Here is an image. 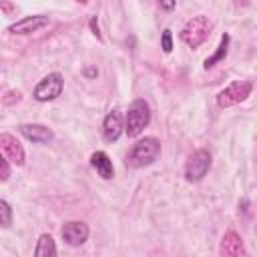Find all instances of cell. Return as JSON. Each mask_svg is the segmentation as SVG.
<instances>
[{"label":"cell","instance_id":"18","mask_svg":"<svg viewBox=\"0 0 257 257\" xmlns=\"http://www.w3.org/2000/svg\"><path fill=\"white\" fill-rule=\"evenodd\" d=\"M10 177V167H8V159L2 157L0 159V181H8Z\"/></svg>","mask_w":257,"mask_h":257},{"label":"cell","instance_id":"14","mask_svg":"<svg viewBox=\"0 0 257 257\" xmlns=\"http://www.w3.org/2000/svg\"><path fill=\"white\" fill-rule=\"evenodd\" d=\"M229 42H231V36L225 32V34L221 36V40H219L217 50H215L209 58H205V62H203V68H205V70H209V68H213V66H217L219 62L225 60V56H227V52H229Z\"/></svg>","mask_w":257,"mask_h":257},{"label":"cell","instance_id":"11","mask_svg":"<svg viewBox=\"0 0 257 257\" xmlns=\"http://www.w3.org/2000/svg\"><path fill=\"white\" fill-rule=\"evenodd\" d=\"M48 24V16H42V14H36V16H26L14 24L8 26V32L12 34H32L40 28H44Z\"/></svg>","mask_w":257,"mask_h":257},{"label":"cell","instance_id":"17","mask_svg":"<svg viewBox=\"0 0 257 257\" xmlns=\"http://www.w3.org/2000/svg\"><path fill=\"white\" fill-rule=\"evenodd\" d=\"M161 48H163L165 54H169L173 50V32L169 28H165L163 34H161Z\"/></svg>","mask_w":257,"mask_h":257},{"label":"cell","instance_id":"2","mask_svg":"<svg viewBox=\"0 0 257 257\" xmlns=\"http://www.w3.org/2000/svg\"><path fill=\"white\" fill-rule=\"evenodd\" d=\"M151 122V106L145 98H135L126 110V118H124V133L128 137H139L145 126Z\"/></svg>","mask_w":257,"mask_h":257},{"label":"cell","instance_id":"9","mask_svg":"<svg viewBox=\"0 0 257 257\" xmlns=\"http://www.w3.org/2000/svg\"><path fill=\"white\" fill-rule=\"evenodd\" d=\"M0 147H2L4 157H6L10 163H14L16 167H22V165L26 163L24 149H22V145L16 141V137H12V135H8V133H2V135H0Z\"/></svg>","mask_w":257,"mask_h":257},{"label":"cell","instance_id":"15","mask_svg":"<svg viewBox=\"0 0 257 257\" xmlns=\"http://www.w3.org/2000/svg\"><path fill=\"white\" fill-rule=\"evenodd\" d=\"M34 257H56V243L52 239V235L42 233L36 241L34 247Z\"/></svg>","mask_w":257,"mask_h":257},{"label":"cell","instance_id":"13","mask_svg":"<svg viewBox=\"0 0 257 257\" xmlns=\"http://www.w3.org/2000/svg\"><path fill=\"white\" fill-rule=\"evenodd\" d=\"M90 167L96 171L98 177H102L104 181L112 179L114 177V167H112V161L110 157L104 153V151H96L90 155Z\"/></svg>","mask_w":257,"mask_h":257},{"label":"cell","instance_id":"21","mask_svg":"<svg viewBox=\"0 0 257 257\" xmlns=\"http://www.w3.org/2000/svg\"><path fill=\"white\" fill-rule=\"evenodd\" d=\"M159 6L165 8V10H171V8H175V2H161Z\"/></svg>","mask_w":257,"mask_h":257},{"label":"cell","instance_id":"6","mask_svg":"<svg viewBox=\"0 0 257 257\" xmlns=\"http://www.w3.org/2000/svg\"><path fill=\"white\" fill-rule=\"evenodd\" d=\"M62 90H64V78H62V74H60V72H50V74H46V76L34 86L32 96H34V100H38V102H48V100L58 98V96L62 94Z\"/></svg>","mask_w":257,"mask_h":257},{"label":"cell","instance_id":"16","mask_svg":"<svg viewBox=\"0 0 257 257\" xmlns=\"http://www.w3.org/2000/svg\"><path fill=\"white\" fill-rule=\"evenodd\" d=\"M0 225L2 229H8L12 225V207L6 199H0Z\"/></svg>","mask_w":257,"mask_h":257},{"label":"cell","instance_id":"20","mask_svg":"<svg viewBox=\"0 0 257 257\" xmlns=\"http://www.w3.org/2000/svg\"><path fill=\"white\" fill-rule=\"evenodd\" d=\"M90 28H92V34H94L96 38H100V32H98V22H96V18H94V16L90 18Z\"/></svg>","mask_w":257,"mask_h":257},{"label":"cell","instance_id":"4","mask_svg":"<svg viewBox=\"0 0 257 257\" xmlns=\"http://www.w3.org/2000/svg\"><path fill=\"white\" fill-rule=\"evenodd\" d=\"M253 90V82L251 80H233L231 84H227L219 94H217V104L221 108H229L235 106L239 102H243Z\"/></svg>","mask_w":257,"mask_h":257},{"label":"cell","instance_id":"12","mask_svg":"<svg viewBox=\"0 0 257 257\" xmlns=\"http://www.w3.org/2000/svg\"><path fill=\"white\" fill-rule=\"evenodd\" d=\"M122 131H124V126H122V116H120V112H118V110H110V112L104 116V120H102V137H104V141H106V143L118 141L120 135H122Z\"/></svg>","mask_w":257,"mask_h":257},{"label":"cell","instance_id":"3","mask_svg":"<svg viewBox=\"0 0 257 257\" xmlns=\"http://www.w3.org/2000/svg\"><path fill=\"white\" fill-rule=\"evenodd\" d=\"M211 32V22L207 16L199 14V16H193L191 20H187V24L183 26L181 30V40L189 46V48H199L207 36Z\"/></svg>","mask_w":257,"mask_h":257},{"label":"cell","instance_id":"10","mask_svg":"<svg viewBox=\"0 0 257 257\" xmlns=\"http://www.w3.org/2000/svg\"><path fill=\"white\" fill-rule=\"evenodd\" d=\"M18 133L32 143H42V145L54 139L52 128H48L46 124H38V122H22L18 124Z\"/></svg>","mask_w":257,"mask_h":257},{"label":"cell","instance_id":"8","mask_svg":"<svg viewBox=\"0 0 257 257\" xmlns=\"http://www.w3.org/2000/svg\"><path fill=\"white\" fill-rule=\"evenodd\" d=\"M219 255L221 257H249L241 235L235 231H227L223 235V239L219 243Z\"/></svg>","mask_w":257,"mask_h":257},{"label":"cell","instance_id":"7","mask_svg":"<svg viewBox=\"0 0 257 257\" xmlns=\"http://www.w3.org/2000/svg\"><path fill=\"white\" fill-rule=\"evenodd\" d=\"M60 235H62V241L70 247H80L86 243L88 235H90V229L84 221H66L60 229Z\"/></svg>","mask_w":257,"mask_h":257},{"label":"cell","instance_id":"5","mask_svg":"<svg viewBox=\"0 0 257 257\" xmlns=\"http://www.w3.org/2000/svg\"><path fill=\"white\" fill-rule=\"evenodd\" d=\"M211 169V153L207 149H197L185 163V179L189 183H199L207 177Z\"/></svg>","mask_w":257,"mask_h":257},{"label":"cell","instance_id":"1","mask_svg":"<svg viewBox=\"0 0 257 257\" xmlns=\"http://www.w3.org/2000/svg\"><path fill=\"white\" fill-rule=\"evenodd\" d=\"M161 157V143L155 137H145L141 141H137L126 157H124V165L131 169H145L149 165H153L157 159Z\"/></svg>","mask_w":257,"mask_h":257},{"label":"cell","instance_id":"19","mask_svg":"<svg viewBox=\"0 0 257 257\" xmlns=\"http://www.w3.org/2000/svg\"><path fill=\"white\" fill-rule=\"evenodd\" d=\"M14 100H20V92H16V90H10V92H6V96L2 98V102H4V104H12Z\"/></svg>","mask_w":257,"mask_h":257}]
</instances>
